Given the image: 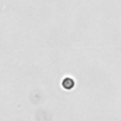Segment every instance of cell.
<instances>
[{
  "label": "cell",
  "mask_w": 121,
  "mask_h": 121,
  "mask_svg": "<svg viewBox=\"0 0 121 121\" xmlns=\"http://www.w3.org/2000/svg\"><path fill=\"white\" fill-rule=\"evenodd\" d=\"M74 85H75V82L71 78H65L62 80V87L66 90H71L74 87Z\"/></svg>",
  "instance_id": "1"
}]
</instances>
